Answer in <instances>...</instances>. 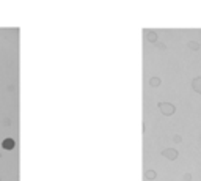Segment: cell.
I'll return each instance as SVG.
<instances>
[{
    "instance_id": "cell-1",
    "label": "cell",
    "mask_w": 201,
    "mask_h": 181,
    "mask_svg": "<svg viewBox=\"0 0 201 181\" xmlns=\"http://www.w3.org/2000/svg\"><path fill=\"white\" fill-rule=\"evenodd\" d=\"M2 147H3L5 150H11V148L14 147V140H13V139H5V140L2 142Z\"/></svg>"
}]
</instances>
